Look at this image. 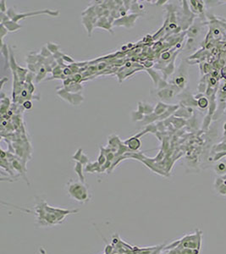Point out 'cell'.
Instances as JSON below:
<instances>
[{"instance_id": "1", "label": "cell", "mask_w": 226, "mask_h": 254, "mask_svg": "<svg viewBox=\"0 0 226 254\" xmlns=\"http://www.w3.org/2000/svg\"><path fill=\"white\" fill-rule=\"evenodd\" d=\"M78 209L67 210L51 207L46 202L40 199L35 207V214L39 226H52L64 221L67 215L77 213Z\"/></svg>"}, {"instance_id": "2", "label": "cell", "mask_w": 226, "mask_h": 254, "mask_svg": "<svg viewBox=\"0 0 226 254\" xmlns=\"http://www.w3.org/2000/svg\"><path fill=\"white\" fill-rule=\"evenodd\" d=\"M68 193L72 199L82 203L88 202L90 199L87 187L83 182H69L68 184Z\"/></svg>"}, {"instance_id": "3", "label": "cell", "mask_w": 226, "mask_h": 254, "mask_svg": "<svg viewBox=\"0 0 226 254\" xmlns=\"http://www.w3.org/2000/svg\"><path fill=\"white\" fill-rule=\"evenodd\" d=\"M75 172L77 173V175H78L79 178H80V180H81V181L84 182V176H83V175H82V164L78 163V164H76V166H75Z\"/></svg>"}]
</instances>
